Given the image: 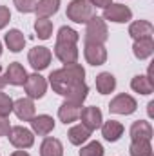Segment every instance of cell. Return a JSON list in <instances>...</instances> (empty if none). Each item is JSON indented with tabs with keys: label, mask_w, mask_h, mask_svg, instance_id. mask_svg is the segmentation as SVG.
<instances>
[{
	"label": "cell",
	"mask_w": 154,
	"mask_h": 156,
	"mask_svg": "<svg viewBox=\"0 0 154 156\" xmlns=\"http://www.w3.org/2000/svg\"><path fill=\"white\" fill-rule=\"evenodd\" d=\"M85 82V69L80 64H69L49 75V83L54 93L65 96L76 83Z\"/></svg>",
	"instance_id": "6da1fadb"
},
{
	"label": "cell",
	"mask_w": 154,
	"mask_h": 156,
	"mask_svg": "<svg viewBox=\"0 0 154 156\" xmlns=\"http://www.w3.org/2000/svg\"><path fill=\"white\" fill-rule=\"evenodd\" d=\"M85 37L83 40L87 44H105L109 38V29H107V24L102 16H93L87 24H85Z\"/></svg>",
	"instance_id": "7a4b0ae2"
},
{
	"label": "cell",
	"mask_w": 154,
	"mask_h": 156,
	"mask_svg": "<svg viewBox=\"0 0 154 156\" xmlns=\"http://www.w3.org/2000/svg\"><path fill=\"white\" fill-rule=\"evenodd\" d=\"M94 16V7L87 0H71L67 5V18L76 24H87Z\"/></svg>",
	"instance_id": "3957f363"
},
{
	"label": "cell",
	"mask_w": 154,
	"mask_h": 156,
	"mask_svg": "<svg viewBox=\"0 0 154 156\" xmlns=\"http://www.w3.org/2000/svg\"><path fill=\"white\" fill-rule=\"evenodd\" d=\"M11 145H15L16 149H29L33 144H35V136L29 129L22 127V125H15L11 127L9 134H7Z\"/></svg>",
	"instance_id": "277c9868"
},
{
	"label": "cell",
	"mask_w": 154,
	"mask_h": 156,
	"mask_svg": "<svg viewBox=\"0 0 154 156\" xmlns=\"http://www.w3.org/2000/svg\"><path fill=\"white\" fill-rule=\"evenodd\" d=\"M24 89H26V94L27 98L35 100V98H42L47 91V80L38 75V73H33V75H27V80L24 83Z\"/></svg>",
	"instance_id": "5b68a950"
},
{
	"label": "cell",
	"mask_w": 154,
	"mask_h": 156,
	"mask_svg": "<svg viewBox=\"0 0 154 156\" xmlns=\"http://www.w3.org/2000/svg\"><path fill=\"white\" fill-rule=\"evenodd\" d=\"M136 107H138L136 100L131 94H125V93L114 96L109 104V111L114 113V115H132L136 111Z\"/></svg>",
	"instance_id": "8992f818"
},
{
	"label": "cell",
	"mask_w": 154,
	"mask_h": 156,
	"mask_svg": "<svg viewBox=\"0 0 154 156\" xmlns=\"http://www.w3.org/2000/svg\"><path fill=\"white\" fill-rule=\"evenodd\" d=\"M51 58H53V53L44 45L33 47L29 51V55H27V60H29V64H31V67L35 71H44L45 67H49Z\"/></svg>",
	"instance_id": "52a82bcc"
},
{
	"label": "cell",
	"mask_w": 154,
	"mask_h": 156,
	"mask_svg": "<svg viewBox=\"0 0 154 156\" xmlns=\"http://www.w3.org/2000/svg\"><path fill=\"white\" fill-rule=\"evenodd\" d=\"M103 20H111V22H116V24H125L132 18V11L123 5V4H111L103 9Z\"/></svg>",
	"instance_id": "ba28073f"
},
{
	"label": "cell",
	"mask_w": 154,
	"mask_h": 156,
	"mask_svg": "<svg viewBox=\"0 0 154 156\" xmlns=\"http://www.w3.org/2000/svg\"><path fill=\"white\" fill-rule=\"evenodd\" d=\"M54 55H56V58H58L64 66H69V64H76L80 53H78L76 44L56 42V45H54Z\"/></svg>",
	"instance_id": "9c48e42d"
},
{
	"label": "cell",
	"mask_w": 154,
	"mask_h": 156,
	"mask_svg": "<svg viewBox=\"0 0 154 156\" xmlns=\"http://www.w3.org/2000/svg\"><path fill=\"white\" fill-rule=\"evenodd\" d=\"M83 55H85L87 64H91V66H102L107 60V49L103 44H87L85 42Z\"/></svg>",
	"instance_id": "30bf717a"
},
{
	"label": "cell",
	"mask_w": 154,
	"mask_h": 156,
	"mask_svg": "<svg viewBox=\"0 0 154 156\" xmlns=\"http://www.w3.org/2000/svg\"><path fill=\"white\" fill-rule=\"evenodd\" d=\"M78 118L82 120V125L87 127L91 133H93L94 129H98V127L102 125V122H103L102 111H100L98 107H83V109L80 111V116Z\"/></svg>",
	"instance_id": "8fae6325"
},
{
	"label": "cell",
	"mask_w": 154,
	"mask_h": 156,
	"mask_svg": "<svg viewBox=\"0 0 154 156\" xmlns=\"http://www.w3.org/2000/svg\"><path fill=\"white\" fill-rule=\"evenodd\" d=\"M4 80H5V83H11V85H24L26 80H27V73H26V69H24L22 64L13 62V64L7 66Z\"/></svg>",
	"instance_id": "7c38bea8"
},
{
	"label": "cell",
	"mask_w": 154,
	"mask_h": 156,
	"mask_svg": "<svg viewBox=\"0 0 154 156\" xmlns=\"http://www.w3.org/2000/svg\"><path fill=\"white\" fill-rule=\"evenodd\" d=\"M13 111L22 122H29L35 116V104L31 98H18L16 102H13Z\"/></svg>",
	"instance_id": "4fadbf2b"
},
{
	"label": "cell",
	"mask_w": 154,
	"mask_h": 156,
	"mask_svg": "<svg viewBox=\"0 0 154 156\" xmlns=\"http://www.w3.org/2000/svg\"><path fill=\"white\" fill-rule=\"evenodd\" d=\"M129 35L134 40L140 38H152L154 35V26L149 20H136L129 26Z\"/></svg>",
	"instance_id": "5bb4252c"
},
{
	"label": "cell",
	"mask_w": 154,
	"mask_h": 156,
	"mask_svg": "<svg viewBox=\"0 0 154 156\" xmlns=\"http://www.w3.org/2000/svg\"><path fill=\"white\" fill-rule=\"evenodd\" d=\"M80 111H82V105L65 100V102L58 107V118H60V122H64V123L67 125V123L76 122L78 116H80Z\"/></svg>",
	"instance_id": "9a60e30c"
},
{
	"label": "cell",
	"mask_w": 154,
	"mask_h": 156,
	"mask_svg": "<svg viewBox=\"0 0 154 156\" xmlns=\"http://www.w3.org/2000/svg\"><path fill=\"white\" fill-rule=\"evenodd\" d=\"M31 127L33 131L40 134V136H47L53 129H54V120L49 116V115H38V116H33L31 120Z\"/></svg>",
	"instance_id": "2e32d148"
},
{
	"label": "cell",
	"mask_w": 154,
	"mask_h": 156,
	"mask_svg": "<svg viewBox=\"0 0 154 156\" xmlns=\"http://www.w3.org/2000/svg\"><path fill=\"white\" fill-rule=\"evenodd\" d=\"M131 138L132 142L134 140H145V142H151L152 138V127L149 122L145 120H138L131 125Z\"/></svg>",
	"instance_id": "e0dca14e"
},
{
	"label": "cell",
	"mask_w": 154,
	"mask_h": 156,
	"mask_svg": "<svg viewBox=\"0 0 154 156\" xmlns=\"http://www.w3.org/2000/svg\"><path fill=\"white\" fill-rule=\"evenodd\" d=\"M100 127H102V134L107 142H118L123 134V125L116 120H109V122L102 123Z\"/></svg>",
	"instance_id": "ac0fdd59"
},
{
	"label": "cell",
	"mask_w": 154,
	"mask_h": 156,
	"mask_svg": "<svg viewBox=\"0 0 154 156\" xmlns=\"http://www.w3.org/2000/svg\"><path fill=\"white\" fill-rule=\"evenodd\" d=\"M40 156H64V145L58 138L47 136L40 145Z\"/></svg>",
	"instance_id": "d6986e66"
},
{
	"label": "cell",
	"mask_w": 154,
	"mask_h": 156,
	"mask_svg": "<svg viewBox=\"0 0 154 156\" xmlns=\"http://www.w3.org/2000/svg\"><path fill=\"white\" fill-rule=\"evenodd\" d=\"M132 53L138 60H145L149 58L154 53V40L152 38H140L134 40V45H132Z\"/></svg>",
	"instance_id": "ffe728a7"
},
{
	"label": "cell",
	"mask_w": 154,
	"mask_h": 156,
	"mask_svg": "<svg viewBox=\"0 0 154 156\" xmlns=\"http://www.w3.org/2000/svg\"><path fill=\"white\" fill-rule=\"evenodd\" d=\"M60 9V0H38L35 5L37 18H49Z\"/></svg>",
	"instance_id": "44dd1931"
},
{
	"label": "cell",
	"mask_w": 154,
	"mask_h": 156,
	"mask_svg": "<svg viewBox=\"0 0 154 156\" xmlns=\"http://www.w3.org/2000/svg\"><path fill=\"white\" fill-rule=\"evenodd\" d=\"M5 45L9 47V51L13 53H20L26 45V37L22 31L18 29H11L9 33H5Z\"/></svg>",
	"instance_id": "7402d4cb"
},
{
	"label": "cell",
	"mask_w": 154,
	"mask_h": 156,
	"mask_svg": "<svg viewBox=\"0 0 154 156\" xmlns=\"http://www.w3.org/2000/svg\"><path fill=\"white\" fill-rule=\"evenodd\" d=\"M116 87V78L111 73H100L96 76V89L100 94H109Z\"/></svg>",
	"instance_id": "603a6c76"
},
{
	"label": "cell",
	"mask_w": 154,
	"mask_h": 156,
	"mask_svg": "<svg viewBox=\"0 0 154 156\" xmlns=\"http://www.w3.org/2000/svg\"><path fill=\"white\" fill-rule=\"evenodd\" d=\"M89 136H91V131H89L87 127H83L82 123L71 127L69 133H67V138H69V142H71L73 145H82L83 142L89 140Z\"/></svg>",
	"instance_id": "cb8c5ba5"
},
{
	"label": "cell",
	"mask_w": 154,
	"mask_h": 156,
	"mask_svg": "<svg viewBox=\"0 0 154 156\" xmlns=\"http://www.w3.org/2000/svg\"><path fill=\"white\" fill-rule=\"evenodd\" d=\"M131 87L134 93H140V94H151L154 91V83L149 76H143V75H138V76L132 78L131 82Z\"/></svg>",
	"instance_id": "d4e9b609"
},
{
	"label": "cell",
	"mask_w": 154,
	"mask_h": 156,
	"mask_svg": "<svg viewBox=\"0 0 154 156\" xmlns=\"http://www.w3.org/2000/svg\"><path fill=\"white\" fill-rule=\"evenodd\" d=\"M87 93H89V87H87V83L85 82H82V83H76L67 94H65V100L67 102H73V104H78V105H82L83 102H85V98H87Z\"/></svg>",
	"instance_id": "484cf974"
},
{
	"label": "cell",
	"mask_w": 154,
	"mask_h": 156,
	"mask_svg": "<svg viewBox=\"0 0 154 156\" xmlns=\"http://www.w3.org/2000/svg\"><path fill=\"white\" fill-rule=\"evenodd\" d=\"M131 156H152V145L145 140H134L129 147Z\"/></svg>",
	"instance_id": "4316f807"
},
{
	"label": "cell",
	"mask_w": 154,
	"mask_h": 156,
	"mask_svg": "<svg viewBox=\"0 0 154 156\" xmlns=\"http://www.w3.org/2000/svg\"><path fill=\"white\" fill-rule=\"evenodd\" d=\"M35 31L40 40H49L53 35V22L47 18H37L35 22Z\"/></svg>",
	"instance_id": "83f0119b"
},
{
	"label": "cell",
	"mask_w": 154,
	"mask_h": 156,
	"mask_svg": "<svg viewBox=\"0 0 154 156\" xmlns=\"http://www.w3.org/2000/svg\"><path fill=\"white\" fill-rule=\"evenodd\" d=\"M80 40V35H78L75 29L64 26L58 29V35H56V42H65V44H76Z\"/></svg>",
	"instance_id": "f1b7e54d"
},
{
	"label": "cell",
	"mask_w": 154,
	"mask_h": 156,
	"mask_svg": "<svg viewBox=\"0 0 154 156\" xmlns=\"http://www.w3.org/2000/svg\"><path fill=\"white\" fill-rule=\"evenodd\" d=\"M80 156H103V147L100 142H91L85 147H82Z\"/></svg>",
	"instance_id": "f546056e"
},
{
	"label": "cell",
	"mask_w": 154,
	"mask_h": 156,
	"mask_svg": "<svg viewBox=\"0 0 154 156\" xmlns=\"http://www.w3.org/2000/svg\"><path fill=\"white\" fill-rule=\"evenodd\" d=\"M11 111H13V100L5 93H0V116H7Z\"/></svg>",
	"instance_id": "4dcf8cb0"
},
{
	"label": "cell",
	"mask_w": 154,
	"mask_h": 156,
	"mask_svg": "<svg viewBox=\"0 0 154 156\" xmlns=\"http://www.w3.org/2000/svg\"><path fill=\"white\" fill-rule=\"evenodd\" d=\"M13 2L20 13H31V11H35V5L38 0H13Z\"/></svg>",
	"instance_id": "1f68e13d"
},
{
	"label": "cell",
	"mask_w": 154,
	"mask_h": 156,
	"mask_svg": "<svg viewBox=\"0 0 154 156\" xmlns=\"http://www.w3.org/2000/svg\"><path fill=\"white\" fill-rule=\"evenodd\" d=\"M11 20V11L5 5H0V29H4Z\"/></svg>",
	"instance_id": "d6a6232c"
},
{
	"label": "cell",
	"mask_w": 154,
	"mask_h": 156,
	"mask_svg": "<svg viewBox=\"0 0 154 156\" xmlns=\"http://www.w3.org/2000/svg\"><path fill=\"white\" fill-rule=\"evenodd\" d=\"M9 131H11V123L7 116H0V136H7Z\"/></svg>",
	"instance_id": "836d02e7"
},
{
	"label": "cell",
	"mask_w": 154,
	"mask_h": 156,
	"mask_svg": "<svg viewBox=\"0 0 154 156\" xmlns=\"http://www.w3.org/2000/svg\"><path fill=\"white\" fill-rule=\"evenodd\" d=\"M93 7H102V9H105L107 5H111L113 4V0H87Z\"/></svg>",
	"instance_id": "e575fe53"
},
{
	"label": "cell",
	"mask_w": 154,
	"mask_h": 156,
	"mask_svg": "<svg viewBox=\"0 0 154 156\" xmlns=\"http://www.w3.org/2000/svg\"><path fill=\"white\" fill-rule=\"evenodd\" d=\"M9 156H29V154H27V153L22 149V151H15V153H11Z\"/></svg>",
	"instance_id": "d590c367"
},
{
	"label": "cell",
	"mask_w": 154,
	"mask_h": 156,
	"mask_svg": "<svg viewBox=\"0 0 154 156\" xmlns=\"http://www.w3.org/2000/svg\"><path fill=\"white\" fill-rule=\"evenodd\" d=\"M147 107H149V109H147V111H149V116H154V111H152L154 102H149V105H147Z\"/></svg>",
	"instance_id": "8d00e7d4"
},
{
	"label": "cell",
	"mask_w": 154,
	"mask_h": 156,
	"mask_svg": "<svg viewBox=\"0 0 154 156\" xmlns=\"http://www.w3.org/2000/svg\"><path fill=\"white\" fill-rule=\"evenodd\" d=\"M5 87V80H4V75H2V71H0V91Z\"/></svg>",
	"instance_id": "74e56055"
},
{
	"label": "cell",
	"mask_w": 154,
	"mask_h": 156,
	"mask_svg": "<svg viewBox=\"0 0 154 156\" xmlns=\"http://www.w3.org/2000/svg\"><path fill=\"white\" fill-rule=\"evenodd\" d=\"M0 56H2V44H0Z\"/></svg>",
	"instance_id": "f35d334b"
}]
</instances>
